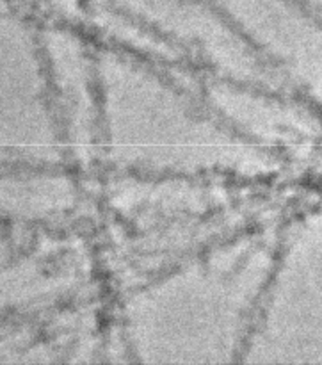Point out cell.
I'll list each match as a JSON object with an SVG mask.
<instances>
[{
  "label": "cell",
  "instance_id": "1",
  "mask_svg": "<svg viewBox=\"0 0 322 365\" xmlns=\"http://www.w3.org/2000/svg\"><path fill=\"white\" fill-rule=\"evenodd\" d=\"M102 89L110 150L120 163L152 170H205L217 164L219 132L159 78L110 59Z\"/></svg>",
  "mask_w": 322,
  "mask_h": 365
}]
</instances>
